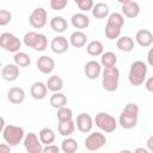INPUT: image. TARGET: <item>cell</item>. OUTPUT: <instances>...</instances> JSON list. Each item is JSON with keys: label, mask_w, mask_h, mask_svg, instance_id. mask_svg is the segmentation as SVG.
<instances>
[{"label": "cell", "mask_w": 153, "mask_h": 153, "mask_svg": "<svg viewBox=\"0 0 153 153\" xmlns=\"http://www.w3.org/2000/svg\"><path fill=\"white\" fill-rule=\"evenodd\" d=\"M139 106L135 103H128L120 114L118 124L123 129H133L137 124Z\"/></svg>", "instance_id": "6da1fadb"}, {"label": "cell", "mask_w": 153, "mask_h": 153, "mask_svg": "<svg viewBox=\"0 0 153 153\" xmlns=\"http://www.w3.org/2000/svg\"><path fill=\"white\" fill-rule=\"evenodd\" d=\"M123 24H124V17L122 13H118V12L110 13V16L108 17L105 30H104L106 38L110 41L118 39L121 37V31H122Z\"/></svg>", "instance_id": "7a4b0ae2"}, {"label": "cell", "mask_w": 153, "mask_h": 153, "mask_svg": "<svg viewBox=\"0 0 153 153\" xmlns=\"http://www.w3.org/2000/svg\"><path fill=\"white\" fill-rule=\"evenodd\" d=\"M147 65L143 61H134L130 65L129 73H128V80L130 85L133 86H140L146 81L147 76Z\"/></svg>", "instance_id": "3957f363"}, {"label": "cell", "mask_w": 153, "mask_h": 153, "mask_svg": "<svg viewBox=\"0 0 153 153\" xmlns=\"http://www.w3.org/2000/svg\"><path fill=\"white\" fill-rule=\"evenodd\" d=\"M23 42L26 47L32 48L35 51H43L48 47V38L44 33L29 31L24 35Z\"/></svg>", "instance_id": "277c9868"}, {"label": "cell", "mask_w": 153, "mask_h": 153, "mask_svg": "<svg viewBox=\"0 0 153 153\" xmlns=\"http://www.w3.org/2000/svg\"><path fill=\"white\" fill-rule=\"evenodd\" d=\"M120 71L117 67L104 68L102 73V86L108 92H115L118 88Z\"/></svg>", "instance_id": "5b68a950"}, {"label": "cell", "mask_w": 153, "mask_h": 153, "mask_svg": "<svg viewBox=\"0 0 153 153\" xmlns=\"http://www.w3.org/2000/svg\"><path fill=\"white\" fill-rule=\"evenodd\" d=\"M25 133L24 129L19 126H14V124H7L4 129H2V137L6 141V143L11 147L19 145L22 141H24L25 137Z\"/></svg>", "instance_id": "8992f818"}, {"label": "cell", "mask_w": 153, "mask_h": 153, "mask_svg": "<svg viewBox=\"0 0 153 153\" xmlns=\"http://www.w3.org/2000/svg\"><path fill=\"white\" fill-rule=\"evenodd\" d=\"M94 123H96V126L100 130H103L105 133H112L117 128V121H116V118L114 116H111L110 114L103 112V111L102 112H98L96 115Z\"/></svg>", "instance_id": "52a82bcc"}, {"label": "cell", "mask_w": 153, "mask_h": 153, "mask_svg": "<svg viewBox=\"0 0 153 153\" xmlns=\"http://www.w3.org/2000/svg\"><path fill=\"white\" fill-rule=\"evenodd\" d=\"M0 47L2 49H5L6 51L16 54V53L19 51V49L22 47V42L13 33H11V32H2L0 35Z\"/></svg>", "instance_id": "ba28073f"}, {"label": "cell", "mask_w": 153, "mask_h": 153, "mask_svg": "<svg viewBox=\"0 0 153 153\" xmlns=\"http://www.w3.org/2000/svg\"><path fill=\"white\" fill-rule=\"evenodd\" d=\"M105 143H106V137L100 131H93V133H91L85 139V141H84L85 148L87 151H91V152L100 149Z\"/></svg>", "instance_id": "9c48e42d"}, {"label": "cell", "mask_w": 153, "mask_h": 153, "mask_svg": "<svg viewBox=\"0 0 153 153\" xmlns=\"http://www.w3.org/2000/svg\"><path fill=\"white\" fill-rule=\"evenodd\" d=\"M23 145L27 153H42L43 152V143L41 142L39 137L35 133H27L24 137Z\"/></svg>", "instance_id": "30bf717a"}, {"label": "cell", "mask_w": 153, "mask_h": 153, "mask_svg": "<svg viewBox=\"0 0 153 153\" xmlns=\"http://www.w3.org/2000/svg\"><path fill=\"white\" fill-rule=\"evenodd\" d=\"M47 17L48 13L44 7H36L29 17V23L33 29H42L47 24Z\"/></svg>", "instance_id": "8fae6325"}, {"label": "cell", "mask_w": 153, "mask_h": 153, "mask_svg": "<svg viewBox=\"0 0 153 153\" xmlns=\"http://www.w3.org/2000/svg\"><path fill=\"white\" fill-rule=\"evenodd\" d=\"M84 73H85V75H86L87 79H90V80H96V79H98V78L102 75V73H103V71H102V65H100L98 61H96V60H90V61H87V62L85 63V66H84Z\"/></svg>", "instance_id": "7c38bea8"}, {"label": "cell", "mask_w": 153, "mask_h": 153, "mask_svg": "<svg viewBox=\"0 0 153 153\" xmlns=\"http://www.w3.org/2000/svg\"><path fill=\"white\" fill-rule=\"evenodd\" d=\"M120 2L122 5V14H123V17L133 19V18H136L140 14V5L136 1L121 0Z\"/></svg>", "instance_id": "4fadbf2b"}, {"label": "cell", "mask_w": 153, "mask_h": 153, "mask_svg": "<svg viewBox=\"0 0 153 153\" xmlns=\"http://www.w3.org/2000/svg\"><path fill=\"white\" fill-rule=\"evenodd\" d=\"M76 128L81 133H90L93 127V120L90 114L87 112H80L76 116Z\"/></svg>", "instance_id": "5bb4252c"}, {"label": "cell", "mask_w": 153, "mask_h": 153, "mask_svg": "<svg viewBox=\"0 0 153 153\" xmlns=\"http://www.w3.org/2000/svg\"><path fill=\"white\" fill-rule=\"evenodd\" d=\"M50 49L54 54L61 55L69 49V41L65 36H56L50 43Z\"/></svg>", "instance_id": "9a60e30c"}, {"label": "cell", "mask_w": 153, "mask_h": 153, "mask_svg": "<svg viewBox=\"0 0 153 153\" xmlns=\"http://www.w3.org/2000/svg\"><path fill=\"white\" fill-rule=\"evenodd\" d=\"M37 68L41 73L43 74H50L54 69H55V61L48 56V55H42L37 59Z\"/></svg>", "instance_id": "2e32d148"}, {"label": "cell", "mask_w": 153, "mask_h": 153, "mask_svg": "<svg viewBox=\"0 0 153 153\" xmlns=\"http://www.w3.org/2000/svg\"><path fill=\"white\" fill-rule=\"evenodd\" d=\"M19 76V67L16 63H7L1 69V78L6 81H14Z\"/></svg>", "instance_id": "e0dca14e"}, {"label": "cell", "mask_w": 153, "mask_h": 153, "mask_svg": "<svg viewBox=\"0 0 153 153\" xmlns=\"http://www.w3.org/2000/svg\"><path fill=\"white\" fill-rule=\"evenodd\" d=\"M47 92H48V87H47V84L42 82V81H36L31 85V88H30V94L33 99L36 100H42L45 98L47 96Z\"/></svg>", "instance_id": "ac0fdd59"}, {"label": "cell", "mask_w": 153, "mask_h": 153, "mask_svg": "<svg viewBox=\"0 0 153 153\" xmlns=\"http://www.w3.org/2000/svg\"><path fill=\"white\" fill-rule=\"evenodd\" d=\"M7 99H8L10 103H12L14 105L22 104L25 99V91L22 87H18V86L11 87L7 91Z\"/></svg>", "instance_id": "d6986e66"}, {"label": "cell", "mask_w": 153, "mask_h": 153, "mask_svg": "<svg viewBox=\"0 0 153 153\" xmlns=\"http://www.w3.org/2000/svg\"><path fill=\"white\" fill-rule=\"evenodd\" d=\"M135 41L140 47L147 48L153 43V33L147 29H141L136 32Z\"/></svg>", "instance_id": "ffe728a7"}, {"label": "cell", "mask_w": 153, "mask_h": 153, "mask_svg": "<svg viewBox=\"0 0 153 153\" xmlns=\"http://www.w3.org/2000/svg\"><path fill=\"white\" fill-rule=\"evenodd\" d=\"M71 23H72V25L75 29L82 30V29H87L88 27V25H90V18L86 14L79 12V13H74L71 17Z\"/></svg>", "instance_id": "44dd1931"}, {"label": "cell", "mask_w": 153, "mask_h": 153, "mask_svg": "<svg viewBox=\"0 0 153 153\" xmlns=\"http://www.w3.org/2000/svg\"><path fill=\"white\" fill-rule=\"evenodd\" d=\"M50 27L53 31H55L57 33H62L68 29V23L63 17L55 16L50 19Z\"/></svg>", "instance_id": "7402d4cb"}, {"label": "cell", "mask_w": 153, "mask_h": 153, "mask_svg": "<svg viewBox=\"0 0 153 153\" xmlns=\"http://www.w3.org/2000/svg\"><path fill=\"white\" fill-rule=\"evenodd\" d=\"M92 16L96 19H103L110 16V8L105 2H96L92 8Z\"/></svg>", "instance_id": "603a6c76"}, {"label": "cell", "mask_w": 153, "mask_h": 153, "mask_svg": "<svg viewBox=\"0 0 153 153\" xmlns=\"http://www.w3.org/2000/svg\"><path fill=\"white\" fill-rule=\"evenodd\" d=\"M86 42H87V36L80 30L72 32L69 36V43L74 48H82L86 44Z\"/></svg>", "instance_id": "cb8c5ba5"}, {"label": "cell", "mask_w": 153, "mask_h": 153, "mask_svg": "<svg viewBox=\"0 0 153 153\" xmlns=\"http://www.w3.org/2000/svg\"><path fill=\"white\" fill-rule=\"evenodd\" d=\"M134 39L130 36H121L116 42V47L123 53H130L134 49Z\"/></svg>", "instance_id": "d4e9b609"}, {"label": "cell", "mask_w": 153, "mask_h": 153, "mask_svg": "<svg viewBox=\"0 0 153 153\" xmlns=\"http://www.w3.org/2000/svg\"><path fill=\"white\" fill-rule=\"evenodd\" d=\"M74 129H75V123H74V121H73V120L59 122L57 131H59V134H60V135H62V136L69 137V136L74 133Z\"/></svg>", "instance_id": "484cf974"}, {"label": "cell", "mask_w": 153, "mask_h": 153, "mask_svg": "<svg viewBox=\"0 0 153 153\" xmlns=\"http://www.w3.org/2000/svg\"><path fill=\"white\" fill-rule=\"evenodd\" d=\"M86 50H87V54L91 56H102L104 54V45L100 41L94 39L87 43Z\"/></svg>", "instance_id": "4316f807"}, {"label": "cell", "mask_w": 153, "mask_h": 153, "mask_svg": "<svg viewBox=\"0 0 153 153\" xmlns=\"http://www.w3.org/2000/svg\"><path fill=\"white\" fill-rule=\"evenodd\" d=\"M47 87L49 91L56 93V92H60L62 88H63V80L61 76L54 74L51 76H49L48 81H47Z\"/></svg>", "instance_id": "83f0119b"}, {"label": "cell", "mask_w": 153, "mask_h": 153, "mask_svg": "<svg viewBox=\"0 0 153 153\" xmlns=\"http://www.w3.org/2000/svg\"><path fill=\"white\" fill-rule=\"evenodd\" d=\"M38 137L41 140V142L45 146L48 145H53L55 141V133L51 128H42L38 133Z\"/></svg>", "instance_id": "f1b7e54d"}, {"label": "cell", "mask_w": 153, "mask_h": 153, "mask_svg": "<svg viewBox=\"0 0 153 153\" xmlns=\"http://www.w3.org/2000/svg\"><path fill=\"white\" fill-rule=\"evenodd\" d=\"M49 103L54 109L59 110V109H62L67 105V97L61 92H56V93L51 94V97L49 99Z\"/></svg>", "instance_id": "f546056e"}, {"label": "cell", "mask_w": 153, "mask_h": 153, "mask_svg": "<svg viewBox=\"0 0 153 153\" xmlns=\"http://www.w3.org/2000/svg\"><path fill=\"white\" fill-rule=\"evenodd\" d=\"M116 63H117V56L112 51H105L100 57V65L104 68L116 67Z\"/></svg>", "instance_id": "4dcf8cb0"}, {"label": "cell", "mask_w": 153, "mask_h": 153, "mask_svg": "<svg viewBox=\"0 0 153 153\" xmlns=\"http://www.w3.org/2000/svg\"><path fill=\"white\" fill-rule=\"evenodd\" d=\"M78 142L73 137H66L61 142V149L63 153H75L78 151Z\"/></svg>", "instance_id": "1f68e13d"}, {"label": "cell", "mask_w": 153, "mask_h": 153, "mask_svg": "<svg viewBox=\"0 0 153 153\" xmlns=\"http://www.w3.org/2000/svg\"><path fill=\"white\" fill-rule=\"evenodd\" d=\"M13 61H14V63H16L18 67H27V66H30V63H31L30 56H29L26 53H24V51H18V53H16L14 56H13Z\"/></svg>", "instance_id": "d6a6232c"}, {"label": "cell", "mask_w": 153, "mask_h": 153, "mask_svg": "<svg viewBox=\"0 0 153 153\" xmlns=\"http://www.w3.org/2000/svg\"><path fill=\"white\" fill-rule=\"evenodd\" d=\"M56 116H57L59 122L69 121V120H73V111H72V109L65 106V108L57 110V115H56Z\"/></svg>", "instance_id": "836d02e7"}, {"label": "cell", "mask_w": 153, "mask_h": 153, "mask_svg": "<svg viewBox=\"0 0 153 153\" xmlns=\"http://www.w3.org/2000/svg\"><path fill=\"white\" fill-rule=\"evenodd\" d=\"M75 5L79 7L80 11L82 12H87V11H92L94 2L92 0H74Z\"/></svg>", "instance_id": "e575fe53"}, {"label": "cell", "mask_w": 153, "mask_h": 153, "mask_svg": "<svg viewBox=\"0 0 153 153\" xmlns=\"http://www.w3.org/2000/svg\"><path fill=\"white\" fill-rule=\"evenodd\" d=\"M12 20V14L7 10H0V25L5 26Z\"/></svg>", "instance_id": "d590c367"}, {"label": "cell", "mask_w": 153, "mask_h": 153, "mask_svg": "<svg viewBox=\"0 0 153 153\" xmlns=\"http://www.w3.org/2000/svg\"><path fill=\"white\" fill-rule=\"evenodd\" d=\"M49 5H50L51 10H54V11H62L68 5V1L67 0H51Z\"/></svg>", "instance_id": "8d00e7d4"}, {"label": "cell", "mask_w": 153, "mask_h": 153, "mask_svg": "<svg viewBox=\"0 0 153 153\" xmlns=\"http://www.w3.org/2000/svg\"><path fill=\"white\" fill-rule=\"evenodd\" d=\"M42 153H60V148L56 145H48L43 147Z\"/></svg>", "instance_id": "74e56055"}, {"label": "cell", "mask_w": 153, "mask_h": 153, "mask_svg": "<svg viewBox=\"0 0 153 153\" xmlns=\"http://www.w3.org/2000/svg\"><path fill=\"white\" fill-rule=\"evenodd\" d=\"M145 87L148 92L153 93V76H149L148 79H146L145 81Z\"/></svg>", "instance_id": "f35d334b"}, {"label": "cell", "mask_w": 153, "mask_h": 153, "mask_svg": "<svg viewBox=\"0 0 153 153\" xmlns=\"http://www.w3.org/2000/svg\"><path fill=\"white\" fill-rule=\"evenodd\" d=\"M0 153H11V146L7 143H1L0 145Z\"/></svg>", "instance_id": "ab89813d"}, {"label": "cell", "mask_w": 153, "mask_h": 153, "mask_svg": "<svg viewBox=\"0 0 153 153\" xmlns=\"http://www.w3.org/2000/svg\"><path fill=\"white\" fill-rule=\"evenodd\" d=\"M147 63L153 67V48H151L147 53Z\"/></svg>", "instance_id": "60d3db41"}, {"label": "cell", "mask_w": 153, "mask_h": 153, "mask_svg": "<svg viewBox=\"0 0 153 153\" xmlns=\"http://www.w3.org/2000/svg\"><path fill=\"white\" fill-rule=\"evenodd\" d=\"M146 145H147V149H148L149 152H153V135H151V136L147 139Z\"/></svg>", "instance_id": "b9f144b4"}, {"label": "cell", "mask_w": 153, "mask_h": 153, "mask_svg": "<svg viewBox=\"0 0 153 153\" xmlns=\"http://www.w3.org/2000/svg\"><path fill=\"white\" fill-rule=\"evenodd\" d=\"M134 153H149V151L147 148H143V147H137L134 151Z\"/></svg>", "instance_id": "7bdbcfd3"}, {"label": "cell", "mask_w": 153, "mask_h": 153, "mask_svg": "<svg viewBox=\"0 0 153 153\" xmlns=\"http://www.w3.org/2000/svg\"><path fill=\"white\" fill-rule=\"evenodd\" d=\"M118 153H133L131 151H129V149H121Z\"/></svg>", "instance_id": "ee69618b"}]
</instances>
